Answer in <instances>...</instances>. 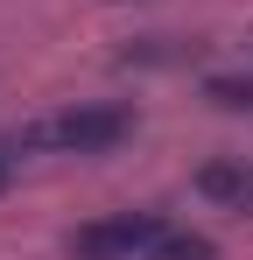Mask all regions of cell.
<instances>
[{"label":"cell","instance_id":"3957f363","mask_svg":"<svg viewBox=\"0 0 253 260\" xmlns=\"http://www.w3.org/2000/svg\"><path fill=\"white\" fill-rule=\"evenodd\" d=\"M197 190L211 204H225V211H253V162L246 155H211L197 169Z\"/></svg>","mask_w":253,"mask_h":260},{"label":"cell","instance_id":"6da1fadb","mask_svg":"<svg viewBox=\"0 0 253 260\" xmlns=\"http://www.w3.org/2000/svg\"><path fill=\"white\" fill-rule=\"evenodd\" d=\"M134 134L126 106H64V113H42L28 127H14V155H106Z\"/></svg>","mask_w":253,"mask_h":260},{"label":"cell","instance_id":"8992f818","mask_svg":"<svg viewBox=\"0 0 253 260\" xmlns=\"http://www.w3.org/2000/svg\"><path fill=\"white\" fill-rule=\"evenodd\" d=\"M0 190H7V155H0Z\"/></svg>","mask_w":253,"mask_h":260},{"label":"cell","instance_id":"7a4b0ae2","mask_svg":"<svg viewBox=\"0 0 253 260\" xmlns=\"http://www.w3.org/2000/svg\"><path fill=\"white\" fill-rule=\"evenodd\" d=\"M162 232H169V218H155V211H113L99 225L71 232V260H155Z\"/></svg>","mask_w":253,"mask_h":260},{"label":"cell","instance_id":"277c9868","mask_svg":"<svg viewBox=\"0 0 253 260\" xmlns=\"http://www.w3.org/2000/svg\"><path fill=\"white\" fill-rule=\"evenodd\" d=\"M155 260H218V246H211L204 232H183V225H169L162 246H155Z\"/></svg>","mask_w":253,"mask_h":260},{"label":"cell","instance_id":"5b68a950","mask_svg":"<svg viewBox=\"0 0 253 260\" xmlns=\"http://www.w3.org/2000/svg\"><path fill=\"white\" fill-rule=\"evenodd\" d=\"M211 99L232 113H253V78H211Z\"/></svg>","mask_w":253,"mask_h":260}]
</instances>
